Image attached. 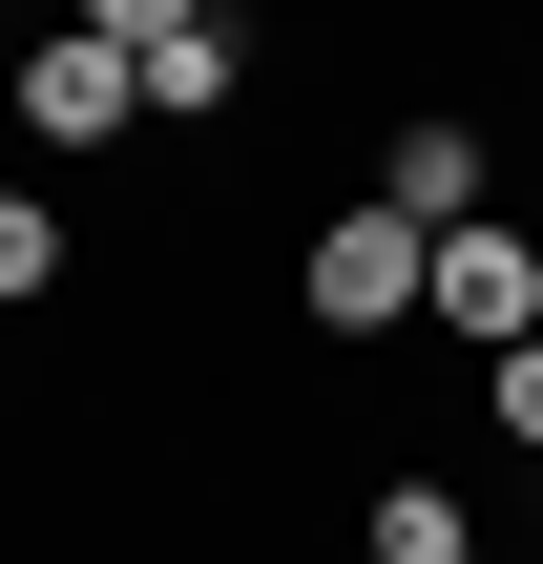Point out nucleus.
I'll use <instances>...</instances> for the list:
<instances>
[{
    "instance_id": "nucleus-8",
    "label": "nucleus",
    "mask_w": 543,
    "mask_h": 564,
    "mask_svg": "<svg viewBox=\"0 0 543 564\" xmlns=\"http://www.w3.org/2000/svg\"><path fill=\"white\" fill-rule=\"evenodd\" d=\"M481 419H502V460H543V335H523V356H481Z\"/></svg>"
},
{
    "instance_id": "nucleus-7",
    "label": "nucleus",
    "mask_w": 543,
    "mask_h": 564,
    "mask_svg": "<svg viewBox=\"0 0 543 564\" xmlns=\"http://www.w3.org/2000/svg\"><path fill=\"white\" fill-rule=\"evenodd\" d=\"M63 251H84V230H63L42 188H0V314H42V293H63Z\"/></svg>"
},
{
    "instance_id": "nucleus-9",
    "label": "nucleus",
    "mask_w": 543,
    "mask_h": 564,
    "mask_svg": "<svg viewBox=\"0 0 543 564\" xmlns=\"http://www.w3.org/2000/svg\"><path fill=\"white\" fill-rule=\"evenodd\" d=\"M63 21H105V42H126V63H146V42H167V21H230V0H63Z\"/></svg>"
},
{
    "instance_id": "nucleus-6",
    "label": "nucleus",
    "mask_w": 543,
    "mask_h": 564,
    "mask_svg": "<svg viewBox=\"0 0 543 564\" xmlns=\"http://www.w3.org/2000/svg\"><path fill=\"white\" fill-rule=\"evenodd\" d=\"M356 564H481V502L460 481H377L356 502Z\"/></svg>"
},
{
    "instance_id": "nucleus-5",
    "label": "nucleus",
    "mask_w": 543,
    "mask_h": 564,
    "mask_svg": "<svg viewBox=\"0 0 543 564\" xmlns=\"http://www.w3.org/2000/svg\"><path fill=\"white\" fill-rule=\"evenodd\" d=\"M251 105V21H167L146 42V126H230Z\"/></svg>"
},
{
    "instance_id": "nucleus-3",
    "label": "nucleus",
    "mask_w": 543,
    "mask_h": 564,
    "mask_svg": "<svg viewBox=\"0 0 543 564\" xmlns=\"http://www.w3.org/2000/svg\"><path fill=\"white\" fill-rule=\"evenodd\" d=\"M419 251H439V230L356 188V209H314V251H293V293H314L335 335H419Z\"/></svg>"
},
{
    "instance_id": "nucleus-2",
    "label": "nucleus",
    "mask_w": 543,
    "mask_h": 564,
    "mask_svg": "<svg viewBox=\"0 0 543 564\" xmlns=\"http://www.w3.org/2000/svg\"><path fill=\"white\" fill-rule=\"evenodd\" d=\"M419 335H460V356H523V335H543V230H523V209H481V230L419 251Z\"/></svg>"
},
{
    "instance_id": "nucleus-10",
    "label": "nucleus",
    "mask_w": 543,
    "mask_h": 564,
    "mask_svg": "<svg viewBox=\"0 0 543 564\" xmlns=\"http://www.w3.org/2000/svg\"><path fill=\"white\" fill-rule=\"evenodd\" d=\"M0 63H21V42H0Z\"/></svg>"
},
{
    "instance_id": "nucleus-1",
    "label": "nucleus",
    "mask_w": 543,
    "mask_h": 564,
    "mask_svg": "<svg viewBox=\"0 0 543 564\" xmlns=\"http://www.w3.org/2000/svg\"><path fill=\"white\" fill-rule=\"evenodd\" d=\"M0 126H21V147H42V167H105V147H126V126H146V63H126V42H105V21H42V42H21V63H0Z\"/></svg>"
},
{
    "instance_id": "nucleus-4",
    "label": "nucleus",
    "mask_w": 543,
    "mask_h": 564,
    "mask_svg": "<svg viewBox=\"0 0 543 564\" xmlns=\"http://www.w3.org/2000/svg\"><path fill=\"white\" fill-rule=\"evenodd\" d=\"M481 167H502V147H481V126H460V105H419V126H398V147H377V209H419V230H481V209H502V188H481Z\"/></svg>"
}]
</instances>
